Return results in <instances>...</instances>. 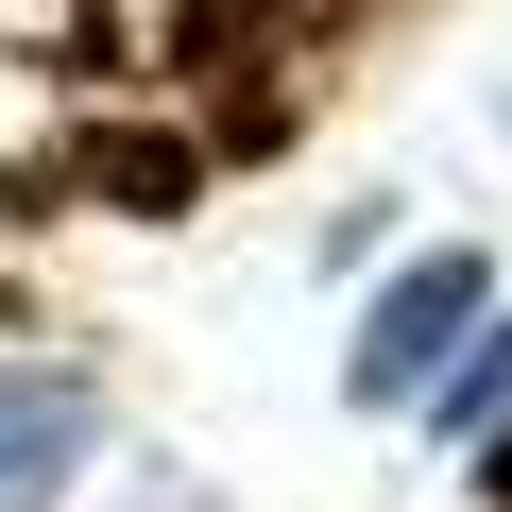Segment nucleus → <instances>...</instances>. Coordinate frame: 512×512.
Listing matches in <instances>:
<instances>
[{
  "label": "nucleus",
  "mask_w": 512,
  "mask_h": 512,
  "mask_svg": "<svg viewBox=\"0 0 512 512\" xmlns=\"http://www.w3.org/2000/svg\"><path fill=\"white\" fill-rule=\"evenodd\" d=\"M495 495H512V427H495Z\"/></svg>",
  "instance_id": "nucleus-4"
},
{
  "label": "nucleus",
  "mask_w": 512,
  "mask_h": 512,
  "mask_svg": "<svg viewBox=\"0 0 512 512\" xmlns=\"http://www.w3.org/2000/svg\"><path fill=\"white\" fill-rule=\"evenodd\" d=\"M478 308H495V274H478V239H444V256H410V274L359 308V359H342V393L359 410H410V393H444V359L478 342Z\"/></svg>",
  "instance_id": "nucleus-1"
},
{
  "label": "nucleus",
  "mask_w": 512,
  "mask_h": 512,
  "mask_svg": "<svg viewBox=\"0 0 512 512\" xmlns=\"http://www.w3.org/2000/svg\"><path fill=\"white\" fill-rule=\"evenodd\" d=\"M86 444H103V393L69 359H0V512H52L86 478Z\"/></svg>",
  "instance_id": "nucleus-2"
},
{
  "label": "nucleus",
  "mask_w": 512,
  "mask_h": 512,
  "mask_svg": "<svg viewBox=\"0 0 512 512\" xmlns=\"http://www.w3.org/2000/svg\"><path fill=\"white\" fill-rule=\"evenodd\" d=\"M427 410H444V444H495V427H512V325H478V359H444Z\"/></svg>",
  "instance_id": "nucleus-3"
}]
</instances>
